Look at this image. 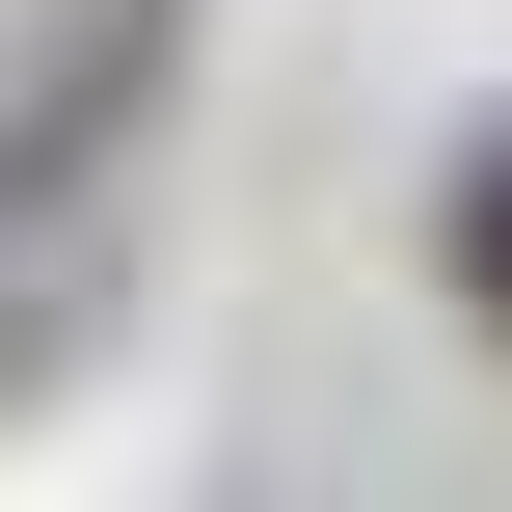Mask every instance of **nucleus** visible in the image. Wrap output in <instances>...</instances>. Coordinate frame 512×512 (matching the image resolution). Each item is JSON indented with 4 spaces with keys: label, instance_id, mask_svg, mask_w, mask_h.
<instances>
[{
    "label": "nucleus",
    "instance_id": "f257e3e1",
    "mask_svg": "<svg viewBox=\"0 0 512 512\" xmlns=\"http://www.w3.org/2000/svg\"><path fill=\"white\" fill-rule=\"evenodd\" d=\"M432 297L512 351V135H459V162H432Z\"/></svg>",
    "mask_w": 512,
    "mask_h": 512
}]
</instances>
